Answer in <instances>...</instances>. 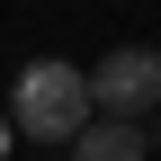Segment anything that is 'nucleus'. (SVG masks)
<instances>
[{
    "label": "nucleus",
    "instance_id": "f257e3e1",
    "mask_svg": "<svg viewBox=\"0 0 161 161\" xmlns=\"http://www.w3.org/2000/svg\"><path fill=\"white\" fill-rule=\"evenodd\" d=\"M90 72L80 63H27L18 72V98H9V125L27 134V143H80V125H90Z\"/></svg>",
    "mask_w": 161,
    "mask_h": 161
},
{
    "label": "nucleus",
    "instance_id": "20e7f679",
    "mask_svg": "<svg viewBox=\"0 0 161 161\" xmlns=\"http://www.w3.org/2000/svg\"><path fill=\"white\" fill-rule=\"evenodd\" d=\"M0 152H9V116H0Z\"/></svg>",
    "mask_w": 161,
    "mask_h": 161
},
{
    "label": "nucleus",
    "instance_id": "7ed1b4c3",
    "mask_svg": "<svg viewBox=\"0 0 161 161\" xmlns=\"http://www.w3.org/2000/svg\"><path fill=\"white\" fill-rule=\"evenodd\" d=\"M72 161H143V125H125V116H90L80 125Z\"/></svg>",
    "mask_w": 161,
    "mask_h": 161
},
{
    "label": "nucleus",
    "instance_id": "f03ea898",
    "mask_svg": "<svg viewBox=\"0 0 161 161\" xmlns=\"http://www.w3.org/2000/svg\"><path fill=\"white\" fill-rule=\"evenodd\" d=\"M90 108L143 125V116L161 108V54H152V45H116V54H98V63H90Z\"/></svg>",
    "mask_w": 161,
    "mask_h": 161
}]
</instances>
